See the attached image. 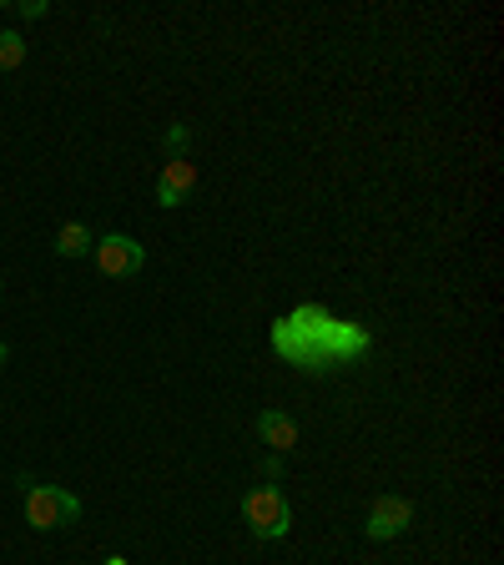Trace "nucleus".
Masks as SVG:
<instances>
[{
	"label": "nucleus",
	"instance_id": "1a4fd4ad",
	"mask_svg": "<svg viewBox=\"0 0 504 565\" xmlns=\"http://www.w3.org/2000/svg\"><path fill=\"white\" fill-rule=\"evenodd\" d=\"M161 146H167V162H177V157H188V146H192V131L177 121L167 137H161Z\"/></svg>",
	"mask_w": 504,
	"mask_h": 565
},
{
	"label": "nucleus",
	"instance_id": "ddd939ff",
	"mask_svg": "<svg viewBox=\"0 0 504 565\" xmlns=\"http://www.w3.org/2000/svg\"><path fill=\"white\" fill-rule=\"evenodd\" d=\"M0 293H5V283H0Z\"/></svg>",
	"mask_w": 504,
	"mask_h": 565
},
{
	"label": "nucleus",
	"instance_id": "0eeeda50",
	"mask_svg": "<svg viewBox=\"0 0 504 565\" xmlns=\"http://www.w3.org/2000/svg\"><path fill=\"white\" fill-rule=\"evenodd\" d=\"M91 247H96V237H91L87 222H66V228L56 232V253H61V258H87Z\"/></svg>",
	"mask_w": 504,
	"mask_h": 565
},
{
	"label": "nucleus",
	"instance_id": "f257e3e1",
	"mask_svg": "<svg viewBox=\"0 0 504 565\" xmlns=\"http://www.w3.org/2000/svg\"><path fill=\"white\" fill-rule=\"evenodd\" d=\"M243 521L258 540H283L293 530V510L277 495V485H258V490L243 495Z\"/></svg>",
	"mask_w": 504,
	"mask_h": 565
},
{
	"label": "nucleus",
	"instance_id": "39448f33",
	"mask_svg": "<svg viewBox=\"0 0 504 565\" xmlns=\"http://www.w3.org/2000/svg\"><path fill=\"white\" fill-rule=\"evenodd\" d=\"M192 188H197V167H192V157H177V162H167L157 177V203L182 207L192 197Z\"/></svg>",
	"mask_w": 504,
	"mask_h": 565
},
{
	"label": "nucleus",
	"instance_id": "f8f14e48",
	"mask_svg": "<svg viewBox=\"0 0 504 565\" xmlns=\"http://www.w3.org/2000/svg\"><path fill=\"white\" fill-rule=\"evenodd\" d=\"M5 359H11V348H5V344H0V369H5Z\"/></svg>",
	"mask_w": 504,
	"mask_h": 565
},
{
	"label": "nucleus",
	"instance_id": "f03ea898",
	"mask_svg": "<svg viewBox=\"0 0 504 565\" xmlns=\"http://www.w3.org/2000/svg\"><path fill=\"white\" fill-rule=\"evenodd\" d=\"M81 521V500L61 485H30L26 490V525L30 530H66Z\"/></svg>",
	"mask_w": 504,
	"mask_h": 565
},
{
	"label": "nucleus",
	"instance_id": "6e6552de",
	"mask_svg": "<svg viewBox=\"0 0 504 565\" xmlns=\"http://www.w3.org/2000/svg\"><path fill=\"white\" fill-rule=\"evenodd\" d=\"M26 61V36L21 30H0V72H15Z\"/></svg>",
	"mask_w": 504,
	"mask_h": 565
},
{
	"label": "nucleus",
	"instance_id": "9d476101",
	"mask_svg": "<svg viewBox=\"0 0 504 565\" xmlns=\"http://www.w3.org/2000/svg\"><path fill=\"white\" fill-rule=\"evenodd\" d=\"M15 11L26 15V21H41V15H51V5H46V0H21Z\"/></svg>",
	"mask_w": 504,
	"mask_h": 565
},
{
	"label": "nucleus",
	"instance_id": "9b49d317",
	"mask_svg": "<svg viewBox=\"0 0 504 565\" xmlns=\"http://www.w3.org/2000/svg\"><path fill=\"white\" fill-rule=\"evenodd\" d=\"M101 565H127V561H121V555H106V561H101Z\"/></svg>",
	"mask_w": 504,
	"mask_h": 565
},
{
	"label": "nucleus",
	"instance_id": "423d86ee",
	"mask_svg": "<svg viewBox=\"0 0 504 565\" xmlns=\"http://www.w3.org/2000/svg\"><path fill=\"white\" fill-rule=\"evenodd\" d=\"M258 439L273 454H283V450H293V445H298V424H293L283 409H262V414H258Z\"/></svg>",
	"mask_w": 504,
	"mask_h": 565
},
{
	"label": "nucleus",
	"instance_id": "7ed1b4c3",
	"mask_svg": "<svg viewBox=\"0 0 504 565\" xmlns=\"http://www.w3.org/2000/svg\"><path fill=\"white\" fill-rule=\"evenodd\" d=\"M96 268L106 278H131V273H142V262H146V247L137 243V237H127V232H106V237H96Z\"/></svg>",
	"mask_w": 504,
	"mask_h": 565
},
{
	"label": "nucleus",
	"instance_id": "20e7f679",
	"mask_svg": "<svg viewBox=\"0 0 504 565\" xmlns=\"http://www.w3.org/2000/svg\"><path fill=\"white\" fill-rule=\"evenodd\" d=\"M409 525H414V505H409L403 495H378L374 510H369V521H363V536L369 540H399Z\"/></svg>",
	"mask_w": 504,
	"mask_h": 565
}]
</instances>
